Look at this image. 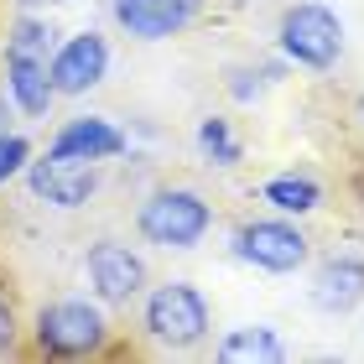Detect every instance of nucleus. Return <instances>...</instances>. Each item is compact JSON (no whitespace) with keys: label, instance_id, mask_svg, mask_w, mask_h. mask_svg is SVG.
Listing matches in <instances>:
<instances>
[{"label":"nucleus","instance_id":"1","mask_svg":"<svg viewBox=\"0 0 364 364\" xmlns=\"http://www.w3.org/2000/svg\"><path fill=\"white\" fill-rule=\"evenodd\" d=\"M31 354L42 359H99L109 354V307L99 296H58L31 318Z\"/></svg>","mask_w":364,"mask_h":364},{"label":"nucleus","instance_id":"2","mask_svg":"<svg viewBox=\"0 0 364 364\" xmlns=\"http://www.w3.org/2000/svg\"><path fill=\"white\" fill-rule=\"evenodd\" d=\"M141 333L167 354H188L213 333V307L193 281H156L141 296Z\"/></svg>","mask_w":364,"mask_h":364},{"label":"nucleus","instance_id":"3","mask_svg":"<svg viewBox=\"0 0 364 364\" xmlns=\"http://www.w3.org/2000/svg\"><path fill=\"white\" fill-rule=\"evenodd\" d=\"M208 229H213V203L198 188H156L136 208V235L156 250L188 255L208 240Z\"/></svg>","mask_w":364,"mask_h":364},{"label":"nucleus","instance_id":"4","mask_svg":"<svg viewBox=\"0 0 364 364\" xmlns=\"http://www.w3.org/2000/svg\"><path fill=\"white\" fill-rule=\"evenodd\" d=\"M276 47L296 68L328 73V68H338V58H343V16L333 6H323V0H296V6L281 11Z\"/></svg>","mask_w":364,"mask_h":364},{"label":"nucleus","instance_id":"5","mask_svg":"<svg viewBox=\"0 0 364 364\" xmlns=\"http://www.w3.org/2000/svg\"><path fill=\"white\" fill-rule=\"evenodd\" d=\"M229 255L250 271L266 276H291L307 266L312 240L291 224V213H271V219H245L235 235H229Z\"/></svg>","mask_w":364,"mask_h":364},{"label":"nucleus","instance_id":"6","mask_svg":"<svg viewBox=\"0 0 364 364\" xmlns=\"http://www.w3.org/2000/svg\"><path fill=\"white\" fill-rule=\"evenodd\" d=\"M84 281H89V291L99 296L105 307H130V302H141L146 287H151V271H146V255L136 250V245H125V240H94L89 250H84Z\"/></svg>","mask_w":364,"mask_h":364},{"label":"nucleus","instance_id":"7","mask_svg":"<svg viewBox=\"0 0 364 364\" xmlns=\"http://www.w3.org/2000/svg\"><path fill=\"white\" fill-rule=\"evenodd\" d=\"M26 193L37 198V203L58 208V213H73L99 193V161L42 151V156H31V167H26Z\"/></svg>","mask_w":364,"mask_h":364},{"label":"nucleus","instance_id":"8","mask_svg":"<svg viewBox=\"0 0 364 364\" xmlns=\"http://www.w3.org/2000/svg\"><path fill=\"white\" fill-rule=\"evenodd\" d=\"M109 37L105 31H94V26H84V31H73V37H63L58 42V53H53V89H58V99H78V94H89V89H99L109 78Z\"/></svg>","mask_w":364,"mask_h":364},{"label":"nucleus","instance_id":"9","mask_svg":"<svg viewBox=\"0 0 364 364\" xmlns=\"http://www.w3.org/2000/svg\"><path fill=\"white\" fill-rule=\"evenodd\" d=\"M198 16V0H109V21L130 42H167L188 31Z\"/></svg>","mask_w":364,"mask_h":364},{"label":"nucleus","instance_id":"10","mask_svg":"<svg viewBox=\"0 0 364 364\" xmlns=\"http://www.w3.org/2000/svg\"><path fill=\"white\" fill-rule=\"evenodd\" d=\"M125 146H130V136L109 120V114H73V120H63L53 130L47 151L78 156V161H114V156H125Z\"/></svg>","mask_w":364,"mask_h":364},{"label":"nucleus","instance_id":"11","mask_svg":"<svg viewBox=\"0 0 364 364\" xmlns=\"http://www.w3.org/2000/svg\"><path fill=\"white\" fill-rule=\"evenodd\" d=\"M364 302V255L354 250H333L312 271V307L328 312V318H343Z\"/></svg>","mask_w":364,"mask_h":364},{"label":"nucleus","instance_id":"12","mask_svg":"<svg viewBox=\"0 0 364 364\" xmlns=\"http://www.w3.org/2000/svg\"><path fill=\"white\" fill-rule=\"evenodd\" d=\"M0 78H6V99L16 114L26 120H47L58 105V89H53V68L37 58H6L0 63Z\"/></svg>","mask_w":364,"mask_h":364},{"label":"nucleus","instance_id":"13","mask_svg":"<svg viewBox=\"0 0 364 364\" xmlns=\"http://www.w3.org/2000/svg\"><path fill=\"white\" fill-rule=\"evenodd\" d=\"M213 354L224 364H281L287 359V343H281V333L271 323H240L213 343Z\"/></svg>","mask_w":364,"mask_h":364},{"label":"nucleus","instance_id":"14","mask_svg":"<svg viewBox=\"0 0 364 364\" xmlns=\"http://www.w3.org/2000/svg\"><path fill=\"white\" fill-rule=\"evenodd\" d=\"M58 42H63V31L47 21L42 11H21V16L6 26V58H37V63H53Z\"/></svg>","mask_w":364,"mask_h":364},{"label":"nucleus","instance_id":"15","mask_svg":"<svg viewBox=\"0 0 364 364\" xmlns=\"http://www.w3.org/2000/svg\"><path fill=\"white\" fill-rule=\"evenodd\" d=\"M260 203H271L276 213H312L323 208V182L312 172H276L271 182H260Z\"/></svg>","mask_w":364,"mask_h":364},{"label":"nucleus","instance_id":"16","mask_svg":"<svg viewBox=\"0 0 364 364\" xmlns=\"http://www.w3.org/2000/svg\"><path fill=\"white\" fill-rule=\"evenodd\" d=\"M193 146H198V156L208 161V167H240L245 161V146L235 136V125L224 120V114H203L193 130Z\"/></svg>","mask_w":364,"mask_h":364},{"label":"nucleus","instance_id":"17","mask_svg":"<svg viewBox=\"0 0 364 364\" xmlns=\"http://www.w3.org/2000/svg\"><path fill=\"white\" fill-rule=\"evenodd\" d=\"M31 141L21 136V130H0V188L6 182H16V177H26V167H31Z\"/></svg>","mask_w":364,"mask_h":364},{"label":"nucleus","instance_id":"18","mask_svg":"<svg viewBox=\"0 0 364 364\" xmlns=\"http://www.w3.org/2000/svg\"><path fill=\"white\" fill-rule=\"evenodd\" d=\"M16 338H21V318H16L11 296H0V354H16Z\"/></svg>","mask_w":364,"mask_h":364},{"label":"nucleus","instance_id":"19","mask_svg":"<svg viewBox=\"0 0 364 364\" xmlns=\"http://www.w3.org/2000/svg\"><path fill=\"white\" fill-rule=\"evenodd\" d=\"M21 11H42V16H53V11H63V6H73V0H16Z\"/></svg>","mask_w":364,"mask_h":364},{"label":"nucleus","instance_id":"20","mask_svg":"<svg viewBox=\"0 0 364 364\" xmlns=\"http://www.w3.org/2000/svg\"><path fill=\"white\" fill-rule=\"evenodd\" d=\"M6 114H11V99L0 94V130H6Z\"/></svg>","mask_w":364,"mask_h":364}]
</instances>
